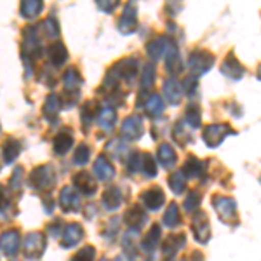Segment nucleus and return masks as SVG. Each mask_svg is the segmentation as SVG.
<instances>
[{
    "mask_svg": "<svg viewBox=\"0 0 261 261\" xmlns=\"http://www.w3.org/2000/svg\"><path fill=\"white\" fill-rule=\"evenodd\" d=\"M45 249V237L39 231H35V233H30L27 237V242H24V252H27L28 258H40L42 252Z\"/></svg>",
    "mask_w": 261,
    "mask_h": 261,
    "instance_id": "obj_2",
    "label": "nucleus"
},
{
    "mask_svg": "<svg viewBox=\"0 0 261 261\" xmlns=\"http://www.w3.org/2000/svg\"><path fill=\"white\" fill-rule=\"evenodd\" d=\"M179 213H178V205L176 204H171V207L167 209L166 216H164V223H166L167 226H176L179 223Z\"/></svg>",
    "mask_w": 261,
    "mask_h": 261,
    "instance_id": "obj_17",
    "label": "nucleus"
},
{
    "mask_svg": "<svg viewBox=\"0 0 261 261\" xmlns=\"http://www.w3.org/2000/svg\"><path fill=\"white\" fill-rule=\"evenodd\" d=\"M73 183L77 185V187L81 188L84 193H87V195H92V193L96 192L94 179H92L91 176L87 174V172H79V174H75Z\"/></svg>",
    "mask_w": 261,
    "mask_h": 261,
    "instance_id": "obj_9",
    "label": "nucleus"
},
{
    "mask_svg": "<svg viewBox=\"0 0 261 261\" xmlns=\"http://www.w3.org/2000/svg\"><path fill=\"white\" fill-rule=\"evenodd\" d=\"M103 202L108 209H117L122 202V195H120V190L115 187H110L107 192L103 193Z\"/></svg>",
    "mask_w": 261,
    "mask_h": 261,
    "instance_id": "obj_12",
    "label": "nucleus"
},
{
    "mask_svg": "<svg viewBox=\"0 0 261 261\" xmlns=\"http://www.w3.org/2000/svg\"><path fill=\"white\" fill-rule=\"evenodd\" d=\"M94 172L105 181V179L113 178V174H115V169H113V166L107 161V159L99 157L98 161H96V164H94Z\"/></svg>",
    "mask_w": 261,
    "mask_h": 261,
    "instance_id": "obj_11",
    "label": "nucleus"
},
{
    "mask_svg": "<svg viewBox=\"0 0 261 261\" xmlns=\"http://www.w3.org/2000/svg\"><path fill=\"white\" fill-rule=\"evenodd\" d=\"M169 185L176 193H181L185 190V176L181 172H174L172 176H169Z\"/></svg>",
    "mask_w": 261,
    "mask_h": 261,
    "instance_id": "obj_19",
    "label": "nucleus"
},
{
    "mask_svg": "<svg viewBox=\"0 0 261 261\" xmlns=\"http://www.w3.org/2000/svg\"><path fill=\"white\" fill-rule=\"evenodd\" d=\"M214 205L216 211L220 213L223 220L228 221L230 218H235V202L231 199H225V197H214Z\"/></svg>",
    "mask_w": 261,
    "mask_h": 261,
    "instance_id": "obj_6",
    "label": "nucleus"
},
{
    "mask_svg": "<svg viewBox=\"0 0 261 261\" xmlns=\"http://www.w3.org/2000/svg\"><path fill=\"white\" fill-rule=\"evenodd\" d=\"M103 261H107V259H103Z\"/></svg>",
    "mask_w": 261,
    "mask_h": 261,
    "instance_id": "obj_26",
    "label": "nucleus"
},
{
    "mask_svg": "<svg viewBox=\"0 0 261 261\" xmlns=\"http://www.w3.org/2000/svg\"><path fill=\"white\" fill-rule=\"evenodd\" d=\"M193 231H195V239L199 242L205 244L209 241L211 231H209V221L204 213H199V216H195V220H193Z\"/></svg>",
    "mask_w": 261,
    "mask_h": 261,
    "instance_id": "obj_5",
    "label": "nucleus"
},
{
    "mask_svg": "<svg viewBox=\"0 0 261 261\" xmlns=\"http://www.w3.org/2000/svg\"><path fill=\"white\" fill-rule=\"evenodd\" d=\"M159 237H161V228H159L157 225L155 226H151V230L146 233V237H145V241H143V247L145 249H153L155 246H157V241H159Z\"/></svg>",
    "mask_w": 261,
    "mask_h": 261,
    "instance_id": "obj_16",
    "label": "nucleus"
},
{
    "mask_svg": "<svg viewBox=\"0 0 261 261\" xmlns=\"http://www.w3.org/2000/svg\"><path fill=\"white\" fill-rule=\"evenodd\" d=\"M60 204L65 211H77L79 209V197H77V193L73 192V188H70V187L63 188Z\"/></svg>",
    "mask_w": 261,
    "mask_h": 261,
    "instance_id": "obj_8",
    "label": "nucleus"
},
{
    "mask_svg": "<svg viewBox=\"0 0 261 261\" xmlns=\"http://www.w3.org/2000/svg\"><path fill=\"white\" fill-rule=\"evenodd\" d=\"M2 153H4V159H6V164H11L16 159V155L19 153V145L16 141L9 140L6 145H4Z\"/></svg>",
    "mask_w": 261,
    "mask_h": 261,
    "instance_id": "obj_14",
    "label": "nucleus"
},
{
    "mask_svg": "<svg viewBox=\"0 0 261 261\" xmlns=\"http://www.w3.org/2000/svg\"><path fill=\"white\" fill-rule=\"evenodd\" d=\"M0 249L7 256H12L19 249V233L16 230H7L0 237Z\"/></svg>",
    "mask_w": 261,
    "mask_h": 261,
    "instance_id": "obj_3",
    "label": "nucleus"
},
{
    "mask_svg": "<svg viewBox=\"0 0 261 261\" xmlns=\"http://www.w3.org/2000/svg\"><path fill=\"white\" fill-rule=\"evenodd\" d=\"M84 237V231L81 228V225H68V228L65 230V235H63V247H71L75 244L81 242V239Z\"/></svg>",
    "mask_w": 261,
    "mask_h": 261,
    "instance_id": "obj_7",
    "label": "nucleus"
},
{
    "mask_svg": "<svg viewBox=\"0 0 261 261\" xmlns=\"http://www.w3.org/2000/svg\"><path fill=\"white\" fill-rule=\"evenodd\" d=\"M94 254H96L94 247L87 246V247H84V249L79 252V254H75L71 261H92V259H94Z\"/></svg>",
    "mask_w": 261,
    "mask_h": 261,
    "instance_id": "obj_20",
    "label": "nucleus"
},
{
    "mask_svg": "<svg viewBox=\"0 0 261 261\" xmlns=\"http://www.w3.org/2000/svg\"><path fill=\"white\" fill-rule=\"evenodd\" d=\"M159 159L166 167H171L176 162V153L169 145H162L161 150H159Z\"/></svg>",
    "mask_w": 261,
    "mask_h": 261,
    "instance_id": "obj_13",
    "label": "nucleus"
},
{
    "mask_svg": "<svg viewBox=\"0 0 261 261\" xmlns=\"http://www.w3.org/2000/svg\"><path fill=\"white\" fill-rule=\"evenodd\" d=\"M197 199H200V195H199V193H197V192L190 193V195H188V202H187V204H185V207H187L188 211H192V209L195 207V205L200 202V200H197Z\"/></svg>",
    "mask_w": 261,
    "mask_h": 261,
    "instance_id": "obj_24",
    "label": "nucleus"
},
{
    "mask_svg": "<svg viewBox=\"0 0 261 261\" xmlns=\"http://www.w3.org/2000/svg\"><path fill=\"white\" fill-rule=\"evenodd\" d=\"M185 241H187V237H185V235H172V237L167 239L166 246H164V252L167 254V252L171 251V254H172V252H176L181 246H183Z\"/></svg>",
    "mask_w": 261,
    "mask_h": 261,
    "instance_id": "obj_15",
    "label": "nucleus"
},
{
    "mask_svg": "<svg viewBox=\"0 0 261 261\" xmlns=\"http://www.w3.org/2000/svg\"><path fill=\"white\" fill-rule=\"evenodd\" d=\"M140 164H141V169L143 172H145L146 176H155L157 174V167H155V162H153V159L150 157L148 153H145V157L140 159Z\"/></svg>",
    "mask_w": 261,
    "mask_h": 261,
    "instance_id": "obj_18",
    "label": "nucleus"
},
{
    "mask_svg": "<svg viewBox=\"0 0 261 261\" xmlns=\"http://www.w3.org/2000/svg\"><path fill=\"white\" fill-rule=\"evenodd\" d=\"M141 200L145 202V205L151 211H157V209L162 207L164 200H166V197H164V192L161 188H150V190H146L145 193H141Z\"/></svg>",
    "mask_w": 261,
    "mask_h": 261,
    "instance_id": "obj_4",
    "label": "nucleus"
},
{
    "mask_svg": "<svg viewBox=\"0 0 261 261\" xmlns=\"http://www.w3.org/2000/svg\"><path fill=\"white\" fill-rule=\"evenodd\" d=\"M87 159H89V148L87 146H79L77 151H75V162L86 164Z\"/></svg>",
    "mask_w": 261,
    "mask_h": 261,
    "instance_id": "obj_22",
    "label": "nucleus"
},
{
    "mask_svg": "<svg viewBox=\"0 0 261 261\" xmlns=\"http://www.w3.org/2000/svg\"><path fill=\"white\" fill-rule=\"evenodd\" d=\"M30 181H32V187L37 188V190H50L54 187V174L50 171V167H37L35 171L32 172L30 176Z\"/></svg>",
    "mask_w": 261,
    "mask_h": 261,
    "instance_id": "obj_1",
    "label": "nucleus"
},
{
    "mask_svg": "<svg viewBox=\"0 0 261 261\" xmlns=\"http://www.w3.org/2000/svg\"><path fill=\"white\" fill-rule=\"evenodd\" d=\"M115 261H129V258H127V256H119Z\"/></svg>",
    "mask_w": 261,
    "mask_h": 261,
    "instance_id": "obj_25",
    "label": "nucleus"
},
{
    "mask_svg": "<svg viewBox=\"0 0 261 261\" xmlns=\"http://www.w3.org/2000/svg\"><path fill=\"white\" fill-rule=\"evenodd\" d=\"M9 205V197H7V190L4 185H0V213H4Z\"/></svg>",
    "mask_w": 261,
    "mask_h": 261,
    "instance_id": "obj_23",
    "label": "nucleus"
},
{
    "mask_svg": "<svg viewBox=\"0 0 261 261\" xmlns=\"http://www.w3.org/2000/svg\"><path fill=\"white\" fill-rule=\"evenodd\" d=\"M146 221V216L145 213L141 211V207H138V205H134V207H130L127 213H125V223L130 226V228H140L143 223Z\"/></svg>",
    "mask_w": 261,
    "mask_h": 261,
    "instance_id": "obj_10",
    "label": "nucleus"
},
{
    "mask_svg": "<svg viewBox=\"0 0 261 261\" xmlns=\"http://www.w3.org/2000/svg\"><path fill=\"white\" fill-rule=\"evenodd\" d=\"M70 146H71V138L70 136H66V134H63V136H60L56 140V151L58 153H66V151L70 150Z\"/></svg>",
    "mask_w": 261,
    "mask_h": 261,
    "instance_id": "obj_21",
    "label": "nucleus"
}]
</instances>
